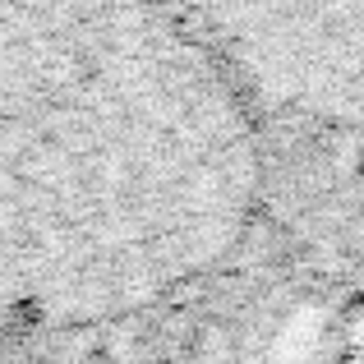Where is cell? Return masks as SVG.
Masks as SVG:
<instances>
[{"label": "cell", "instance_id": "6da1fadb", "mask_svg": "<svg viewBox=\"0 0 364 364\" xmlns=\"http://www.w3.org/2000/svg\"><path fill=\"white\" fill-rule=\"evenodd\" d=\"M254 134L157 0H0V314L107 318L240 240Z\"/></svg>", "mask_w": 364, "mask_h": 364}, {"label": "cell", "instance_id": "7a4b0ae2", "mask_svg": "<svg viewBox=\"0 0 364 364\" xmlns=\"http://www.w3.org/2000/svg\"><path fill=\"white\" fill-rule=\"evenodd\" d=\"M208 9L282 97L364 120V0H208Z\"/></svg>", "mask_w": 364, "mask_h": 364}]
</instances>
